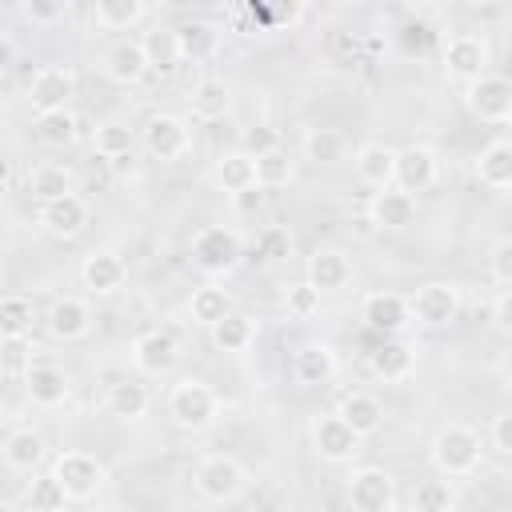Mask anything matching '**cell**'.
<instances>
[{
    "mask_svg": "<svg viewBox=\"0 0 512 512\" xmlns=\"http://www.w3.org/2000/svg\"><path fill=\"white\" fill-rule=\"evenodd\" d=\"M480 456H484V440H480V432L468 428V424H460V420L436 428V436H432V444H428V460H432V468H436L440 476H448V480H464V476H472V472L480 468Z\"/></svg>",
    "mask_w": 512,
    "mask_h": 512,
    "instance_id": "1",
    "label": "cell"
},
{
    "mask_svg": "<svg viewBox=\"0 0 512 512\" xmlns=\"http://www.w3.org/2000/svg\"><path fill=\"white\" fill-rule=\"evenodd\" d=\"M188 260L208 280H224L244 260V236L232 224H204L188 244Z\"/></svg>",
    "mask_w": 512,
    "mask_h": 512,
    "instance_id": "2",
    "label": "cell"
},
{
    "mask_svg": "<svg viewBox=\"0 0 512 512\" xmlns=\"http://www.w3.org/2000/svg\"><path fill=\"white\" fill-rule=\"evenodd\" d=\"M168 420L180 428V432H208L216 420H220V392L196 376L188 380H176L168 388Z\"/></svg>",
    "mask_w": 512,
    "mask_h": 512,
    "instance_id": "3",
    "label": "cell"
},
{
    "mask_svg": "<svg viewBox=\"0 0 512 512\" xmlns=\"http://www.w3.org/2000/svg\"><path fill=\"white\" fill-rule=\"evenodd\" d=\"M48 472L56 476V484L64 488V496H68V500H76V504L92 500V496L108 484V468H104V460H96V456H92V452H84V448L56 452V456H52V464H48Z\"/></svg>",
    "mask_w": 512,
    "mask_h": 512,
    "instance_id": "4",
    "label": "cell"
},
{
    "mask_svg": "<svg viewBox=\"0 0 512 512\" xmlns=\"http://www.w3.org/2000/svg\"><path fill=\"white\" fill-rule=\"evenodd\" d=\"M192 484H196L200 500H208V504H232L248 488V468H244V460H236L228 452H212V456H204L196 464Z\"/></svg>",
    "mask_w": 512,
    "mask_h": 512,
    "instance_id": "5",
    "label": "cell"
},
{
    "mask_svg": "<svg viewBox=\"0 0 512 512\" xmlns=\"http://www.w3.org/2000/svg\"><path fill=\"white\" fill-rule=\"evenodd\" d=\"M460 308H464V296H460V284L452 280H428L408 296V316L420 328H448L460 316Z\"/></svg>",
    "mask_w": 512,
    "mask_h": 512,
    "instance_id": "6",
    "label": "cell"
},
{
    "mask_svg": "<svg viewBox=\"0 0 512 512\" xmlns=\"http://www.w3.org/2000/svg\"><path fill=\"white\" fill-rule=\"evenodd\" d=\"M136 140H140V148H144L152 160H160V164H176V160H184L188 148H192L188 120L176 116V112H156V116H148Z\"/></svg>",
    "mask_w": 512,
    "mask_h": 512,
    "instance_id": "7",
    "label": "cell"
},
{
    "mask_svg": "<svg viewBox=\"0 0 512 512\" xmlns=\"http://www.w3.org/2000/svg\"><path fill=\"white\" fill-rule=\"evenodd\" d=\"M464 104L484 124H508L512 120V80L500 72H480L464 84Z\"/></svg>",
    "mask_w": 512,
    "mask_h": 512,
    "instance_id": "8",
    "label": "cell"
},
{
    "mask_svg": "<svg viewBox=\"0 0 512 512\" xmlns=\"http://www.w3.org/2000/svg\"><path fill=\"white\" fill-rule=\"evenodd\" d=\"M308 440H312V452H316L324 464H352V460L360 456V448H364V436H356L336 412L312 416Z\"/></svg>",
    "mask_w": 512,
    "mask_h": 512,
    "instance_id": "9",
    "label": "cell"
},
{
    "mask_svg": "<svg viewBox=\"0 0 512 512\" xmlns=\"http://www.w3.org/2000/svg\"><path fill=\"white\" fill-rule=\"evenodd\" d=\"M348 504L356 512H392L400 504L396 476L388 468H380V464L352 468V476H348Z\"/></svg>",
    "mask_w": 512,
    "mask_h": 512,
    "instance_id": "10",
    "label": "cell"
},
{
    "mask_svg": "<svg viewBox=\"0 0 512 512\" xmlns=\"http://www.w3.org/2000/svg\"><path fill=\"white\" fill-rule=\"evenodd\" d=\"M36 220H40V228H44L48 236H56V240H76V236L88 228L92 208H88V200H84L80 192H64V196L40 200Z\"/></svg>",
    "mask_w": 512,
    "mask_h": 512,
    "instance_id": "11",
    "label": "cell"
},
{
    "mask_svg": "<svg viewBox=\"0 0 512 512\" xmlns=\"http://www.w3.org/2000/svg\"><path fill=\"white\" fill-rule=\"evenodd\" d=\"M76 96V72L68 64H44L32 72L24 100L32 112H48V108H68Z\"/></svg>",
    "mask_w": 512,
    "mask_h": 512,
    "instance_id": "12",
    "label": "cell"
},
{
    "mask_svg": "<svg viewBox=\"0 0 512 512\" xmlns=\"http://www.w3.org/2000/svg\"><path fill=\"white\" fill-rule=\"evenodd\" d=\"M128 360H132V368H136L140 376H168V372L176 368V360H180V344H176L172 332L148 328V332H140V336L132 340Z\"/></svg>",
    "mask_w": 512,
    "mask_h": 512,
    "instance_id": "13",
    "label": "cell"
},
{
    "mask_svg": "<svg viewBox=\"0 0 512 512\" xmlns=\"http://www.w3.org/2000/svg\"><path fill=\"white\" fill-rule=\"evenodd\" d=\"M440 60H444L448 80L468 84V80H476L480 72H488V40L476 36V32H456V36L444 40Z\"/></svg>",
    "mask_w": 512,
    "mask_h": 512,
    "instance_id": "14",
    "label": "cell"
},
{
    "mask_svg": "<svg viewBox=\"0 0 512 512\" xmlns=\"http://www.w3.org/2000/svg\"><path fill=\"white\" fill-rule=\"evenodd\" d=\"M440 176V156L428 148V144H408V148H396V168H392V184L400 192H428Z\"/></svg>",
    "mask_w": 512,
    "mask_h": 512,
    "instance_id": "15",
    "label": "cell"
},
{
    "mask_svg": "<svg viewBox=\"0 0 512 512\" xmlns=\"http://www.w3.org/2000/svg\"><path fill=\"white\" fill-rule=\"evenodd\" d=\"M44 328L52 340L60 344H76L92 332V304L84 296H56L48 316H44Z\"/></svg>",
    "mask_w": 512,
    "mask_h": 512,
    "instance_id": "16",
    "label": "cell"
},
{
    "mask_svg": "<svg viewBox=\"0 0 512 512\" xmlns=\"http://www.w3.org/2000/svg\"><path fill=\"white\" fill-rule=\"evenodd\" d=\"M360 320L376 332V336H400L412 316H408V296L400 292H368L360 304Z\"/></svg>",
    "mask_w": 512,
    "mask_h": 512,
    "instance_id": "17",
    "label": "cell"
},
{
    "mask_svg": "<svg viewBox=\"0 0 512 512\" xmlns=\"http://www.w3.org/2000/svg\"><path fill=\"white\" fill-rule=\"evenodd\" d=\"M20 380H24V392H28V400L36 408H60L72 396V376L60 364H36L32 360Z\"/></svg>",
    "mask_w": 512,
    "mask_h": 512,
    "instance_id": "18",
    "label": "cell"
},
{
    "mask_svg": "<svg viewBox=\"0 0 512 512\" xmlns=\"http://www.w3.org/2000/svg\"><path fill=\"white\" fill-rule=\"evenodd\" d=\"M368 220L380 232H404L416 220V196L412 192H400L396 184L376 188L372 200H368Z\"/></svg>",
    "mask_w": 512,
    "mask_h": 512,
    "instance_id": "19",
    "label": "cell"
},
{
    "mask_svg": "<svg viewBox=\"0 0 512 512\" xmlns=\"http://www.w3.org/2000/svg\"><path fill=\"white\" fill-rule=\"evenodd\" d=\"M336 372H340V360H336L332 344H324V340H308V344H300L292 352V380L300 388H320Z\"/></svg>",
    "mask_w": 512,
    "mask_h": 512,
    "instance_id": "20",
    "label": "cell"
},
{
    "mask_svg": "<svg viewBox=\"0 0 512 512\" xmlns=\"http://www.w3.org/2000/svg\"><path fill=\"white\" fill-rule=\"evenodd\" d=\"M100 72H104V80H112L120 88L140 84L148 76V60H144L140 40H116V44H108L104 56H100Z\"/></svg>",
    "mask_w": 512,
    "mask_h": 512,
    "instance_id": "21",
    "label": "cell"
},
{
    "mask_svg": "<svg viewBox=\"0 0 512 512\" xmlns=\"http://www.w3.org/2000/svg\"><path fill=\"white\" fill-rule=\"evenodd\" d=\"M304 280L320 292V296H332V292H344L352 284V260L340 252V248H316L308 256V268H304Z\"/></svg>",
    "mask_w": 512,
    "mask_h": 512,
    "instance_id": "22",
    "label": "cell"
},
{
    "mask_svg": "<svg viewBox=\"0 0 512 512\" xmlns=\"http://www.w3.org/2000/svg\"><path fill=\"white\" fill-rule=\"evenodd\" d=\"M128 280V264L124 256H116L112 248H100V252H88L84 264H80V284L92 292V296H112L120 292Z\"/></svg>",
    "mask_w": 512,
    "mask_h": 512,
    "instance_id": "23",
    "label": "cell"
},
{
    "mask_svg": "<svg viewBox=\"0 0 512 512\" xmlns=\"http://www.w3.org/2000/svg\"><path fill=\"white\" fill-rule=\"evenodd\" d=\"M368 372H372L376 380H384V384L408 380V376L416 372V352H412V344L400 340V336H384V340L368 352Z\"/></svg>",
    "mask_w": 512,
    "mask_h": 512,
    "instance_id": "24",
    "label": "cell"
},
{
    "mask_svg": "<svg viewBox=\"0 0 512 512\" xmlns=\"http://www.w3.org/2000/svg\"><path fill=\"white\" fill-rule=\"evenodd\" d=\"M256 336H260V320L248 316V312H240V308H232L224 320H216V324L208 328L212 348L224 352V356H244V352L256 344Z\"/></svg>",
    "mask_w": 512,
    "mask_h": 512,
    "instance_id": "25",
    "label": "cell"
},
{
    "mask_svg": "<svg viewBox=\"0 0 512 512\" xmlns=\"http://www.w3.org/2000/svg\"><path fill=\"white\" fill-rule=\"evenodd\" d=\"M392 168H396V148L384 140H368L352 152V172L364 188H388L392 184Z\"/></svg>",
    "mask_w": 512,
    "mask_h": 512,
    "instance_id": "26",
    "label": "cell"
},
{
    "mask_svg": "<svg viewBox=\"0 0 512 512\" xmlns=\"http://www.w3.org/2000/svg\"><path fill=\"white\" fill-rule=\"evenodd\" d=\"M220 40H224L220 24H212V20H184L176 28L180 64H204V60H212L220 52Z\"/></svg>",
    "mask_w": 512,
    "mask_h": 512,
    "instance_id": "27",
    "label": "cell"
},
{
    "mask_svg": "<svg viewBox=\"0 0 512 512\" xmlns=\"http://www.w3.org/2000/svg\"><path fill=\"white\" fill-rule=\"evenodd\" d=\"M476 180L492 192H508L512 188V144L504 136L488 140L480 152H476V164H472Z\"/></svg>",
    "mask_w": 512,
    "mask_h": 512,
    "instance_id": "28",
    "label": "cell"
},
{
    "mask_svg": "<svg viewBox=\"0 0 512 512\" xmlns=\"http://www.w3.org/2000/svg\"><path fill=\"white\" fill-rule=\"evenodd\" d=\"M44 456H48V444H44V436L36 432V428H12L8 436H4V444H0V460L12 468V472H36L40 464H44Z\"/></svg>",
    "mask_w": 512,
    "mask_h": 512,
    "instance_id": "29",
    "label": "cell"
},
{
    "mask_svg": "<svg viewBox=\"0 0 512 512\" xmlns=\"http://www.w3.org/2000/svg\"><path fill=\"white\" fill-rule=\"evenodd\" d=\"M232 308H236V296H232L220 280H208V284H200V288L188 296V320H192L196 328H212V324L224 320Z\"/></svg>",
    "mask_w": 512,
    "mask_h": 512,
    "instance_id": "30",
    "label": "cell"
},
{
    "mask_svg": "<svg viewBox=\"0 0 512 512\" xmlns=\"http://www.w3.org/2000/svg\"><path fill=\"white\" fill-rule=\"evenodd\" d=\"M336 416L356 432V436H376L384 428V404L372 396V392H348L340 404H336Z\"/></svg>",
    "mask_w": 512,
    "mask_h": 512,
    "instance_id": "31",
    "label": "cell"
},
{
    "mask_svg": "<svg viewBox=\"0 0 512 512\" xmlns=\"http://www.w3.org/2000/svg\"><path fill=\"white\" fill-rule=\"evenodd\" d=\"M148 404H152L148 384H140L136 376H120V380L108 384L104 408H108V416H116V420H140V416H148Z\"/></svg>",
    "mask_w": 512,
    "mask_h": 512,
    "instance_id": "32",
    "label": "cell"
},
{
    "mask_svg": "<svg viewBox=\"0 0 512 512\" xmlns=\"http://www.w3.org/2000/svg\"><path fill=\"white\" fill-rule=\"evenodd\" d=\"M36 140L44 148H72L80 140V116L68 108H48V112H36Z\"/></svg>",
    "mask_w": 512,
    "mask_h": 512,
    "instance_id": "33",
    "label": "cell"
},
{
    "mask_svg": "<svg viewBox=\"0 0 512 512\" xmlns=\"http://www.w3.org/2000/svg\"><path fill=\"white\" fill-rule=\"evenodd\" d=\"M208 180H212V184H216L224 196H232V192H240V188L256 184V160H252L244 148L224 152V156H216V164H212Z\"/></svg>",
    "mask_w": 512,
    "mask_h": 512,
    "instance_id": "34",
    "label": "cell"
},
{
    "mask_svg": "<svg viewBox=\"0 0 512 512\" xmlns=\"http://www.w3.org/2000/svg\"><path fill=\"white\" fill-rule=\"evenodd\" d=\"M140 48H144V60H148V72L156 76H172L180 68V48H176V28H148L140 36Z\"/></svg>",
    "mask_w": 512,
    "mask_h": 512,
    "instance_id": "35",
    "label": "cell"
},
{
    "mask_svg": "<svg viewBox=\"0 0 512 512\" xmlns=\"http://www.w3.org/2000/svg\"><path fill=\"white\" fill-rule=\"evenodd\" d=\"M232 112V88H228V80H220V76H204V80H196V88H192V116L196 120H224Z\"/></svg>",
    "mask_w": 512,
    "mask_h": 512,
    "instance_id": "36",
    "label": "cell"
},
{
    "mask_svg": "<svg viewBox=\"0 0 512 512\" xmlns=\"http://www.w3.org/2000/svg\"><path fill=\"white\" fill-rule=\"evenodd\" d=\"M28 192L36 200H52V196H64V192H76V172L60 160H40L32 164L28 172Z\"/></svg>",
    "mask_w": 512,
    "mask_h": 512,
    "instance_id": "37",
    "label": "cell"
},
{
    "mask_svg": "<svg viewBox=\"0 0 512 512\" xmlns=\"http://www.w3.org/2000/svg\"><path fill=\"white\" fill-rule=\"evenodd\" d=\"M300 152H304V160L328 168V164H340L348 156V136L340 128H308L300 136Z\"/></svg>",
    "mask_w": 512,
    "mask_h": 512,
    "instance_id": "38",
    "label": "cell"
},
{
    "mask_svg": "<svg viewBox=\"0 0 512 512\" xmlns=\"http://www.w3.org/2000/svg\"><path fill=\"white\" fill-rule=\"evenodd\" d=\"M292 180H296V160H292V152L284 144H276V148H268V152L256 156V184L264 192L288 188Z\"/></svg>",
    "mask_w": 512,
    "mask_h": 512,
    "instance_id": "39",
    "label": "cell"
},
{
    "mask_svg": "<svg viewBox=\"0 0 512 512\" xmlns=\"http://www.w3.org/2000/svg\"><path fill=\"white\" fill-rule=\"evenodd\" d=\"M136 148V128H128L124 120H100L92 128V152L104 156V160H120V156H132Z\"/></svg>",
    "mask_w": 512,
    "mask_h": 512,
    "instance_id": "40",
    "label": "cell"
},
{
    "mask_svg": "<svg viewBox=\"0 0 512 512\" xmlns=\"http://www.w3.org/2000/svg\"><path fill=\"white\" fill-rule=\"evenodd\" d=\"M36 328V304L24 292L0 296V336H32Z\"/></svg>",
    "mask_w": 512,
    "mask_h": 512,
    "instance_id": "41",
    "label": "cell"
},
{
    "mask_svg": "<svg viewBox=\"0 0 512 512\" xmlns=\"http://www.w3.org/2000/svg\"><path fill=\"white\" fill-rule=\"evenodd\" d=\"M456 504H460V496H456V484L448 476L416 480V488H412V508L416 512H452Z\"/></svg>",
    "mask_w": 512,
    "mask_h": 512,
    "instance_id": "42",
    "label": "cell"
},
{
    "mask_svg": "<svg viewBox=\"0 0 512 512\" xmlns=\"http://www.w3.org/2000/svg\"><path fill=\"white\" fill-rule=\"evenodd\" d=\"M92 16H96L100 28L124 32V28H132V24L144 20V0H96L92 4Z\"/></svg>",
    "mask_w": 512,
    "mask_h": 512,
    "instance_id": "43",
    "label": "cell"
},
{
    "mask_svg": "<svg viewBox=\"0 0 512 512\" xmlns=\"http://www.w3.org/2000/svg\"><path fill=\"white\" fill-rule=\"evenodd\" d=\"M320 300H324V296H320L308 280L288 284V288H284V316H288V320H296V324L316 320V316H320Z\"/></svg>",
    "mask_w": 512,
    "mask_h": 512,
    "instance_id": "44",
    "label": "cell"
},
{
    "mask_svg": "<svg viewBox=\"0 0 512 512\" xmlns=\"http://www.w3.org/2000/svg\"><path fill=\"white\" fill-rule=\"evenodd\" d=\"M64 504H68V496H64V488L56 484L52 472L28 480V488H24V508H32V512H52V508H64Z\"/></svg>",
    "mask_w": 512,
    "mask_h": 512,
    "instance_id": "45",
    "label": "cell"
},
{
    "mask_svg": "<svg viewBox=\"0 0 512 512\" xmlns=\"http://www.w3.org/2000/svg\"><path fill=\"white\" fill-rule=\"evenodd\" d=\"M32 360H36V348L28 336H0V372L4 376H24Z\"/></svg>",
    "mask_w": 512,
    "mask_h": 512,
    "instance_id": "46",
    "label": "cell"
},
{
    "mask_svg": "<svg viewBox=\"0 0 512 512\" xmlns=\"http://www.w3.org/2000/svg\"><path fill=\"white\" fill-rule=\"evenodd\" d=\"M252 12H260L264 28H292L304 16V0H256Z\"/></svg>",
    "mask_w": 512,
    "mask_h": 512,
    "instance_id": "47",
    "label": "cell"
},
{
    "mask_svg": "<svg viewBox=\"0 0 512 512\" xmlns=\"http://www.w3.org/2000/svg\"><path fill=\"white\" fill-rule=\"evenodd\" d=\"M20 12L36 24V28H56L68 16V0H20Z\"/></svg>",
    "mask_w": 512,
    "mask_h": 512,
    "instance_id": "48",
    "label": "cell"
},
{
    "mask_svg": "<svg viewBox=\"0 0 512 512\" xmlns=\"http://www.w3.org/2000/svg\"><path fill=\"white\" fill-rule=\"evenodd\" d=\"M288 248H292V236L284 232V228H264L260 236H256V256L272 268V264H280L284 256H288Z\"/></svg>",
    "mask_w": 512,
    "mask_h": 512,
    "instance_id": "49",
    "label": "cell"
},
{
    "mask_svg": "<svg viewBox=\"0 0 512 512\" xmlns=\"http://www.w3.org/2000/svg\"><path fill=\"white\" fill-rule=\"evenodd\" d=\"M488 272H492V284H496V288H508V284H512V240H508V236H500V240L492 244Z\"/></svg>",
    "mask_w": 512,
    "mask_h": 512,
    "instance_id": "50",
    "label": "cell"
},
{
    "mask_svg": "<svg viewBox=\"0 0 512 512\" xmlns=\"http://www.w3.org/2000/svg\"><path fill=\"white\" fill-rule=\"evenodd\" d=\"M488 448L496 452V456H512V412H496L492 420H488Z\"/></svg>",
    "mask_w": 512,
    "mask_h": 512,
    "instance_id": "51",
    "label": "cell"
},
{
    "mask_svg": "<svg viewBox=\"0 0 512 512\" xmlns=\"http://www.w3.org/2000/svg\"><path fill=\"white\" fill-rule=\"evenodd\" d=\"M280 144V136H276V128H268V124H256V128H248L244 132V140H240V148L256 160L260 152H268V148H276Z\"/></svg>",
    "mask_w": 512,
    "mask_h": 512,
    "instance_id": "52",
    "label": "cell"
},
{
    "mask_svg": "<svg viewBox=\"0 0 512 512\" xmlns=\"http://www.w3.org/2000/svg\"><path fill=\"white\" fill-rule=\"evenodd\" d=\"M264 196H268V192H264L260 184H248V188L232 192L228 200H232V212H236V216H256V212L264 208Z\"/></svg>",
    "mask_w": 512,
    "mask_h": 512,
    "instance_id": "53",
    "label": "cell"
},
{
    "mask_svg": "<svg viewBox=\"0 0 512 512\" xmlns=\"http://www.w3.org/2000/svg\"><path fill=\"white\" fill-rule=\"evenodd\" d=\"M492 328H496L500 336L512 332V296H508V288H496V300H492Z\"/></svg>",
    "mask_w": 512,
    "mask_h": 512,
    "instance_id": "54",
    "label": "cell"
},
{
    "mask_svg": "<svg viewBox=\"0 0 512 512\" xmlns=\"http://www.w3.org/2000/svg\"><path fill=\"white\" fill-rule=\"evenodd\" d=\"M12 68H16V44H12V36L0 32V76H8Z\"/></svg>",
    "mask_w": 512,
    "mask_h": 512,
    "instance_id": "55",
    "label": "cell"
},
{
    "mask_svg": "<svg viewBox=\"0 0 512 512\" xmlns=\"http://www.w3.org/2000/svg\"><path fill=\"white\" fill-rule=\"evenodd\" d=\"M12 508H16V500H8V496L0 492V512H12Z\"/></svg>",
    "mask_w": 512,
    "mask_h": 512,
    "instance_id": "56",
    "label": "cell"
},
{
    "mask_svg": "<svg viewBox=\"0 0 512 512\" xmlns=\"http://www.w3.org/2000/svg\"><path fill=\"white\" fill-rule=\"evenodd\" d=\"M468 4H476V8H492V4H500V0H468Z\"/></svg>",
    "mask_w": 512,
    "mask_h": 512,
    "instance_id": "57",
    "label": "cell"
}]
</instances>
